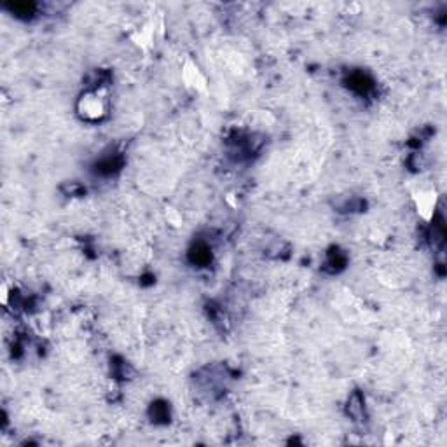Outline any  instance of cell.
Segmentation results:
<instances>
[{
    "label": "cell",
    "mask_w": 447,
    "mask_h": 447,
    "mask_svg": "<svg viewBox=\"0 0 447 447\" xmlns=\"http://www.w3.org/2000/svg\"><path fill=\"white\" fill-rule=\"evenodd\" d=\"M349 86H351L355 91L365 93L369 88H371L372 84H371V80H369L367 77L363 75V74H355V75L351 77V80H349Z\"/></svg>",
    "instance_id": "obj_1"
}]
</instances>
